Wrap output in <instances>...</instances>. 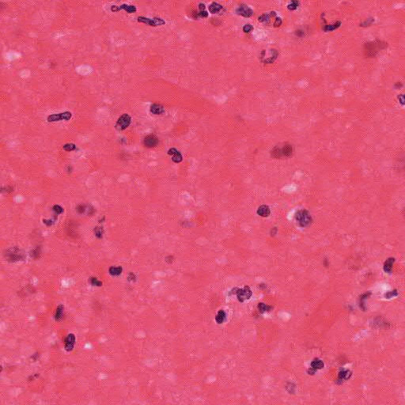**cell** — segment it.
Returning <instances> with one entry per match:
<instances>
[{
	"instance_id": "6da1fadb",
	"label": "cell",
	"mask_w": 405,
	"mask_h": 405,
	"mask_svg": "<svg viewBox=\"0 0 405 405\" xmlns=\"http://www.w3.org/2000/svg\"><path fill=\"white\" fill-rule=\"evenodd\" d=\"M387 47V43L381 40H376L372 42H369L365 45V54L368 57L374 56L380 50L384 49L385 48Z\"/></svg>"
},
{
	"instance_id": "7a4b0ae2",
	"label": "cell",
	"mask_w": 405,
	"mask_h": 405,
	"mask_svg": "<svg viewBox=\"0 0 405 405\" xmlns=\"http://www.w3.org/2000/svg\"><path fill=\"white\" fill-rule=\"evenodd\" d=\"M5 257L7 259V260L11 262L21 261L26 259V255L21 249L17 247L10 248V249L6 251Z\"/></svg>"
},
{
	"instance_id": "3957f363",
	"label": "cell",
	"mask_w": 405,
	"mask_h": 405,
	"mask_svg": "<svg viewBox=\"0 0 405 405\" xmlns=\"http://www.w3.org/2000/svg\"><path fill=\"white\" fill-rule=\"evenodd\" d=\"M296 221L301 227H306L309 226L312 222V217L310 214L306 210H301L295 215Z\"/></svg>"
},
{
	"instance_id": "277c9868",
	"label": "cell",
	"mask_w": 405,
	"mask_h": 405,
	"mask_svg": "<svg viewBox=\"0 0 405 405\" xmlns=\"http://www.w3.org/2000/svg\"><path fill=\"white\" fill-rule=\"evenodd\" d=\"M233 294L237 295L238 297V299L239 302H243L246 301V300H249L252 296V290L250 289L249 287H245L242 289H239V288H235L233 290Z\"/></svg>"
},
{
	"instance_id": "5b68a950",
	"label": "cell",
	"mask_w": 405,
	"mask_h": 405,
	"mask_svg": "<svg viewBox=\"0 0 405 405\" xmlns=\"http://www.w3.org/2000/svg\"><path fill=\"white\" fill-rule=\"evenodd\" d=\"M132 122V118L127 113H124L120 117H119V119L116 121V128L118 131H124L125 130L127 127H129L130 124Z\"/></svg>"
},
{
	"instance_id": "8992f818",
	"label": "cell",
	"mask_w": 405,
	"mask_h": 405,
	"mask_svg": "<svg viewBox=\"0 0 405 405\" xmlns=\"http://www.w3.org/2000/svg\"><path fill=\"white\" fill-rule=\"evenodd\" d=\"M138 21H139V22H141V23H145L146 24V25H149V26H154V27L162 26V25H165V21H164L163 19L160 18H145V17L140 16L138 18Z\"/></svg>"
},
{
	"instance_id": "52a82bcc",
	"label": "cell",
	"mask_w": 405,
	"mask_h": 405,
	"mask_svg": "<svg viewBox=\"0 0 405 405\" xmlns=\"http://www.w3.org/2000/svg\"><path fill=\"white\" fill-rule=\"evenodd\" d=\"M72 116L71 112H64L61 113H56V114H52L48 116V122H56V121H61V120H70V119Z\"/></svg>"
},
{
	"instance_id": "ba28073f",
	"label": "cell",
	"mask_w": 405,
	"mask_h": 405,
	"mask_svg": "<svg viewBox=\"0 0 405 405\" xmlns=\"http://www.w3.org/2000/svg\"><path fill=\"white\" fill-rule=\"evenodd\" d=\"M120 10H124L125 11H127V13H129V14L135 13V12H136L137 10L136 7H135V6H131V5L127 4H123L121 5V6H112V7H111V10L113 12L119 11Z\"/></svg>"
},
{
	"instance_id": "9c48e42d",
	"label": "cell",
	"mask_w": 405,
	"mask_h": 405,
	"mask_svg": "<svg viewBox=\"0 0 405 405\" xmlns=\"http://www.w3.org/2000/svg\"><path fill=\"white\" fill-rule=\"evenodd\" d=\"M237 14H239V15H241L243 17H245V18H249L253 14V11L251 8L246 6V5H241L240 7H238L237 10Z\"/></svg>"
},
{
	"instance_id": "30bf717a",
	"label": "cell",
	"mask_w": 405,
	"mask_h": 405,
	"mask_svg": "<svg viewBox=\"0 0 405 405\" xmlns=\"http://www.w3.org/2000/svg\"><path fill=\"white\" fill-rule=\"evenodd\" d=\"M75 336L72 333L69 334L65 339V349L67 351H71L73 350L75 344Z\"/></svg>"
},
{
	"instance_id": "8fae6325",
	"label": "cell",
	"mask_w": 405,
	"mask_h": 405,
	"mask_svg": "<svg viewBox=\"0 0 405 405\" xmlns=\"http://www.w3.org/2000/svg\"><path fill=\"white\" fill-rule=\"evenodd\" d=\"M168 154L170 155H172V161L173 162L175 163H179L181 162L182 160H183V157H182V154L180 153L179 151H177V149L175 148H171L168 151Z\"/></svg>"
},
{
	"instance_id": "7c38bea8",
	"label": "cell",
	"mask_w": 405,
	"mask_h": 405,
	"mask_svg": "<svg viewBox=\"0 0 405 405\" xmlns=\"http://www.w3.org/2000/svg\"><path fill=\"white\" fill-rule=\"evenodd\" d=\"M158 140L157 139V137H155L154 135H148L146 136L145 139H144V145L146 146V147H149V148H152V147H154L158 145Z\"/></svg>"
},
{
	"instance_id": "4fadbf2b",
	"label": "cell",
	"mask_w": 405,
	"mask_h": 405,
	"mask_svg": "<svg viewBox=\"0 0 405 405\" xmlns=\"http://www.w3.org/2000/svg\"><path fill=\"white\" fill-rule=\"evenodd\" d=\"M151 113L154 115H161L165 112V108L162 105L159 104H154L151 107Z\"/></svg>"
},
{
	"instance_id": "5bb4252c",
	"label": "cell",
	"mask_w": 405,
	"mask_h": 405,
	"mask_svg": "<svg viewBox=\"0 0 405 405\" xmlns=\"http://www.w3.org/2000/svg\"><path fill=\"white\" fill-rule=\"evenodd\" d=\"M351 375H352V373L349 370H341L339 373V375H338V381H341L343 382V381L348 380L351 377Z\"/></svg>"
},
{
	"instance_id": "9a60e30c",
	"label": "cell",
	"mask_w": 405,
	"mask_h": 405,
	"mask_svg": "<svg viewBox=\"0 0 405 405\" xmlns=\"http://www.w3.org/2000/svg\"><path fill=\"white\" fill-rule=\"evenodd\" d=\"M270 213H271L270 209H269V207H268V206H266V205H262V206H260V207L258 208V210H257V214L261 217L269 216Z\"/></svg>"
},
{
	"instance_id": "2e32d148",
	"label": "cell",
	"mask_w": 405,
	"mask_h": 405,
	"mask_svg": "<svg viewBox=\"0 0 405 405\" xmlns=\"http://www.w3.org/2000/svg\"><path fill=\"white\" fill-rule=\"evenodd\" d=\"M395 259L394 258H389L384 264V271L387 273H391Z\"/></svg>"
},
{
	"instance_id": "e0dca14e",
	"label": "cell",
	"mask_w": 405,
	"mask_h": 405,
	"mask_svg": "<svg viewBox=\"0 0 405 405\" xmlns=\"http://www.w3.org/2000/svg\"><path fill=\"white\" fill-rule=\"evenodd\" d=\"M325 366V364L323 363L322 361L319 359V358H315L313 359V361L311 363V368H313L315 370H321L323 369Z\"/></svg>"
},
{
	"instance_id": "ac0fdd59",
	"label": "cell",
	"mask_w": 405,
	"mask_h": 405,
	"mask_svg": "<svg viewBox=\"0 0 405 405\" xmlns=\"http://www.w3.org/2000/svg\"><path fill=\"white\" fill-rule=\"evenodd\" d=\"M222 9V6L217 2H212L209 6V11L211 14H218Z\"/></svg>"
},
{
	"instance_id": "d6986e66",
	"label": "cell",
	"mask_w": 405,
	"mask_h": 405,
	"mask_svg": "<svg viewBox=\"0 0 405 405\" xmlns=\"http://www.w3.org/2000/svg\"><path fill=\"white\" fill-rule=\"evenodd\" d=\"M64 306L63 305H59L58 306V307L56 308V314H55V319L57 321H59V320H62V318L64 317Z\"/></svg>"
},
{
	"instance_id": "ffe728a7",
	"label": "cell",
	"mask_w": 405,
	"mask_h": 405,
	"mask_svg": "<svg viewBox=\"0 0 405 405\" xmlns=\"http://www.w3.org/2000/svg\"><path fill=\"white\" fill-rule=\"evenodd\" d=\"M123 268L121 267H110L109 269H108V272L110 274L111 276H120V274L122 273Z\"/></svg>"
},
{
	"instance_id": "44dd1931",
	"label": "cell",
	"mask_w": 405,
	"mask_h": 405,
	"mask_svg": "<svg viewBox=\"0 0 405 405\" xmlns=\"http://www.w3.org/2000/svg\"><path fill=\"white\" fill-rule=\"evenodd\" d=\"M226 313L223 310H219L215 317V320L218 324H222L226 320Z\"/></svg>"
},
{
	"instance_id": "7402d4cb",
	"label": "cell",
	"mask_w": 405,
	"mask_h": 405,
	"mask_svg": "<svg viewBox=\"0 0 405 405\" xmlns=\"http://www.w3.org/2000/svg\"><path fill=\"white\" fill-rule=\"evenodd\" d=\"M282 150V154H283V156H286V157H289L292 154L293 152V148L292 146L289 145V144H287L285 146H283V148H281Z\"/></svg>"
},
{
	"instance_id": "603a6c76",
	"label": "cell",
	"mask_w": 405,
	"mask_h": 405,
	"mask_svg": "<svg viewBox=\"0 0 405 405\" xmlns=\"http://www.w3.org/2000/svg\"><path fill=\"white\" fill-rule=\"evenodd\" d=\"M271 15H269V14H263V15H261L260 17H259V19H258V20H259L260 21H261V22L268 23V22L270 21V18H271V16H275V15H276V13H275V12H271Z\"/></svg>"
},
{
	"instance_id": "cb8c5ba5",
	"label": "cell",
	"mask_w": 405,
	"mask_h": 405,
	"mask_svg": "<svg viewBox=\"0 0 405 405\" xmlns=\"http://www.w3.org/2000/svg\"><path fill=\"white\" fill-rule=\"evenodd\" d=\"M272 307L271 306H267L264 303H259L258 305V309L260 313H265V312H268V311H271Z\"/></svg>"
},
{
	"instance_id": "d4e9b609",
	"label": "cell",
	"mask_w": 405,
	"mask_h": 405,
	"mask_svg": "<svg viewBox=\"0 0 405 405\" xmlns=\"http://www.w3.org/2000/svg\"><path fill=\"white\" fill-rule=\"evenodd\" d=\"M340 25H341V23H340L339 21H338V22H336V23L332 24V25H328V26H326L325 28H324V30H325V32H329V31L335 30V29H336L337 28H339Z\"/></svg>"
},
{
	"instance_id": "484cf974",
	"label": "cell",
	"mask_w": 405,
	"mask_h": 405,
	"mask_svg": "<svg viewBox=\"0 0 405 405\" xmlns=\"http://www.w3.org/2000/svg\"><path fill=\"white\" fill-rule=\"evenodd\" d=\"M271 152H272L271 154H272V156H273L275 158H280L281 157H283V154H282V150H281V148L276 147V148L274 149Z\"/></svg>"
},
{
	"instance_id": "4316f807",
	"label": "cell",
	"mask_w": 405,
	"mask_h": 405,
	"mask_svg": "<svg viewBox=\"0 0 405 405\" xmlns=\"http://www.w3.org/2000/svg\"><path fill=\"white\" fill-rule=\"evenodd\" d=\"M63 149L66 151H73L76 149V146L75 144L74 143H67L64 145Z\"/></svg>"
},
{
	"instance_id": "83f0119b",
	"label": "cell",
	"mask_w": 405,
	"mask_h": 405,
	"mask_svg": "<svg viewBox=\"0 0 405 405\" xmlns=\"http://www.w3.org/2000/svg\"><path fill=\"white\" fill-rule=\"evenodd\" d=\"M94 233L95 236L97 237V238H102V236H103V229L102 227H96L94 229Z\"/></svg>"
},
{
	"instance_id": "f1b7e54d",
	"label": "cell",
	"mask_w": 405,
	"mask_h": 405,
	"mask_svg": "<svg viewBox=\"0 0 405 405\" xmlns=\"http://www.w3.org/2000/svg\"><path fill=\"white\" fill-rule=\"evenodd\" d=\"M90 283H91L93 286H96V287H101V286H102V282L98 280V279H97V278H95V277L90 278Z\"/></svg>"
},
{
	"instance_id": "f546056e",
	"label": "cell",
	"mask_w": 405,
	"mask_h": 405,
	"mask_svg": "<svg viewBox=\"0 0 405 405\" xmlns=\"http://www.w3.org/2000/svg\"><path fill=\"white\" fill-rule=\"evenodd\" d=\"M40 255V247L37 248L34 250H33L31 252V257H33L34 259H37V258H39Z\"/></svg>"
},
{
	"instance_id": "4dcf8cb0",
	"label": "cell",
	"mask_w": 405,
	"mask_h": 405,
	"mask_svg": "<svg viewBox=\"0 0 405 405\" xmlns=\"http://www.w3.org/2000/svg\"><path fill=\"white\" fill-rule=\"evenodd\" d=\"M52 210H53V211L56 213V214H60L64 212L63 207H60L59 205H55V206H53Z\"/></svg>"
},
{
	"instance_id": "1f68e13d",
	"label": "cell",
	"mask_w": 405,
	"mask_h": 405,
	"mask_svg": "<svg viewBox=\"0 0 405 405\" xmlns=\"http://www.w3.org/2000/svg\"><path fill=\"white\" fill-rule=\"evenodd\" d=\"M298 4H299V2L298 1H292L290 4L288 5L287 8L290 10H294L297 9V7H298Z\"/></svg>"
},
{
	"instance_id": "d6a6232c",
	"label": "cell",
	"mask_w": 405,
	"mask_h": 405,
	"mask_svg": "<svg viewBox=\"0 0 405 405\" xmlns=\"http://www.w3.org/2000/svg\"><path fill=\"white\" fill-rule=\"evenodd\" d=\"M397 295H398L397 291H396V290H393V291H389V293L385 294V298L389 299V298H392L396 297Z\"/></svg>"
},
{
	"instance_id": "836d02e7",
	"label": "cell",
	"mask_w": 405,
	"mask_h": 405,
	"mask_svg": "<svg viewBox=\"0 0 405 405\" xmlns=\"http://www.w3.org/2000/svg\"><path fill=\"white\" fill-rule=\"evenodd\" d=\"M252 29H253V27H252L251 25H249V24L245 25V26L243 27V31H244L245 33H249V32H251Z\"/></svg>"
},
{
	"instance_id": "e575fe53",
	"label": "cell",
	"mask_w": 405,
	"mask_h": 405,
	"mask_svg": "<svg viewBox=\"0 0 405 405\" xmlns=\"http://www.w3.org/2000/svg\"><path fill=\"white\" fill-rule=\"evenodd\" d=\"M43 222H44V224H45L46 226H52L53 224H54L55 222L53 221V220H51V219H49V220H47V219H44V220H43Z\"/></svg>"
},
{
	"instance_id": "d590c367",
	"label": "cell",
	"mask_w": 405,
	"mask_h": 405,
	"mask_svg": "<svg viewBox=\"0 0 405 405\" xmlns=\"http://www.w3.org/2000/svg\"><path fill=\"white\" fill-rule=\"evenodd\" d=\"M281 24H282V19L280 18H276L275 22H274V26L276 27H278V26H281Z\"/></svg>"
},
{
	"instance_id": "8d00e7d4",
	"label": "cell",
	"mask_w": 405,
	"mask_h": 405,
	"mask_svg": "<svg viewBox=\"0 0 405 405\" xmlns=\"http://www.w3.org/2000/svg\"><path fill=\"white\" fill-rule=\"evenodd\" d=\"M77 211H78V213H80V214H83V213H84V212H85V211H86L85 207H84V206H83V205H79V206L77 207Z\"/></svg>"
},
{
	"instance_id": "74e56055",
	"label": "cell",
	"mask_w": 405,
	"mask_h": 405,
	"mask_svg": "<svg viewBox=\"0 0 405 405\" xmlns=\"http://www.w3.org/2000/svg\"><path fill=\"white\" fill-rule=\"evenodd\" d=\"M127 279H128L130 282H133V281L135 280V276L133 273H130L129 275H128Z\"/></svg>"
},
{
	"instance_id": "f35d334b",
	"label": "cell",
	"mask_w": 405,
	"mask_h": 405,
	"mask_svg": "<svg viewBox=\"0 0 405 405\" xmlns=\"http://www.w3.org/2000/svg\"><path fill=\"white\" fill-rule=\"evenodd\" d=\"M316 371H317V370H314V369H313V368H311V367H310V368H309V369L308 371H307V372H308L309 374L313 375V374H315V373H316Z\"/></svg>"
},
{
	"instance_id": "ab89813d",
	"label": "cell",
	"mask_w": 405,
	"mask_h": 405,
	"mask_svg": "<svg viewBox=\"0 0 405 405\" xmlns=\"http://www.w3.org/2000/svg\"><path fill=\"white\" fill-rule=\"evenodd\" d=\"M297 32H298V33H297V35L298 36V37H302V36L304 34V33H303V32H302V31L298 30V31H297Z\"/></svg>"
},
{
	"instance_id": "60d3db41",
	"label": "cell",
	"mask_w": 405,
	"mask_h": 405,
	"mask_svg": "<svg viewBox=\"0 0 405 405\" xmlns=\"http://www.w3.org/2000/svg\"><path fill=\"white\" fill-rule=\"evenodd\" d=\"M399 98H401V104H402V105H404V95H403V94H401V96H400V97H399Z\"/></svg>"
}]
</instances>
